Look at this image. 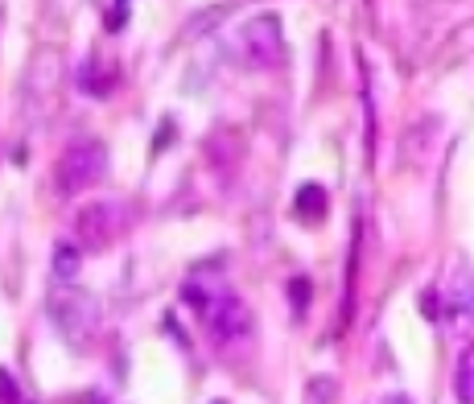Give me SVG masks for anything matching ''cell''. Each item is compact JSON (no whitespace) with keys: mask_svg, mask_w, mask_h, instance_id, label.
Returning a JSON list of instances; mask_svg holds the SVG:
<instances>
[{"mask_svg":"<svg viewBox=\"0 0 474 404\" xmlns=\"http://www.w3.org/2000/svg\"><path fill=\"white\" fill-rule=\"evenodd\" d=\"M50 317H54V326L62 330V338H67L75 351H83L99 330V301L91 298V293H78V289L62 285L59 293L50 298Z\"/></svg>","mask_w":474,"mask_h":404,"instance_id":"6da1fadb","label":"cell"},{"mask_svg":"<svg viewBox=\"0 0 474 404\" xmlns=\"http://www.w3.org/2000/svg\"><path fill=\"white\" fill-rule=\"evenodd\" d=\"M107 173V149L99 141H75L67 144V153L59 157V170H54V186L59 194H83L87 186L104 182Z\"/></svg>","mask_w":474,"mask_h":404,"instance_id":"7a4b0ae2","label":"cell"},{"mask_svg":"<svg viewBox=\"0 0 474 404\" xmlns=\"http://www.w3.org/2000/svg\"><path fill=\"white\" fill-rule=\"evenodd\" d=\"M235 46H240L243 67H272V62L285 54L281 21L272 17V13H260V17L243 21L240 33H235Z\"/></svg>","mask_w":474,"mask_h":404,"instance_id":"3957f363","label":"cell"},{"mask_svg":"<svg viewBox=\"0 0 474 404\" xmlns=\"http://www.w3.org/2000/svg\"><path fill=\"white\" fill-rule=\"evenodd\" d=\"M124 227H128L124 202H91L87 211L78 215V235H83L87 248H107Z\"/></svg>","mask_w":474,"mask_h":404,"instance_id":"277c9868","label":"cell"},{"mask_svg":"<svg viewBox=\"0 0 474 404\" xmlns=\"http://www.w3.org/2000/svg\"><path fill=\"white\" fill-rule=\"evenodd\" d=\"M227 298H232V289H227V280H223L219 272L198 269V272H190V277L182 280V301L194 309L198 322H206V317H211Z\"/></svg>","mask_w":474,"mask_h":404,"instance_id":"5b68a950","label":"cell"},{"mask_svg":"<svg viewBox=\"0 0 474 404\" xmlns=\"http://www.w3.org/2000/svg\"><path fill=\"white\" fill-rule=\"evenodd\" d=\"M442 317L450 330H466L474 317V277L466 269H454L442 285Z\"/></svg>","mask_w":474,"mask_h":404,"instance_id":"8992f818","label":"cell"},{"mask_svg":"<svg viewBox=\"0 0 474 404\" xmlns=\"http://www.w3.org/2000/svg\"><path fill=\"white\" fill-rule=\"evenodd\" d=\"M203 326H206V335L214 338V346H232V343H240V338L252 335V314H248V306L232 293V298L206 317Z\"/></svg>","mask_w":474,"mask_h":404,"instance_id":"52a82bcc","label":"cell"},{"mask_svg":"<svg viewBox=\"0 0 474 404\" xmlns=\"http://www.w3.org/2000/svg\"><path fill=\"white\" fill-rule=\"evenodd\" d=\"M50 272H54L59 285H75L78 272H83V248L75 240H59L50 252Z\"/></svg>","mask_w":474,"mask_h":404,"instance_id":"ba28073f","label":"cell"},{"mask_svg":"<svg viewBox=\"0 0 474 404\" xmlns=\"http://www.w3.org/2000/svg\"><path fill=\"white\" fill-rule=\"evenodd\" d=\"M293 207H297L301 219H322V211H326V190H322V186H314V182L301 186Z\"/></svg>","mask_w":474,"mask_h":404,"instance_id":"9c48e42d","label":"cell"},{"mask_svg":"<svg viewBox=\"0 0 474 404\" xmlns=\"http://www.w3.org/2000/svg\"><path fill=\"white\" fill-rule=\"evenodd\" d=\"M454 388H458V400L474 404V343L466 346L462 359H458V380H454Z\"/></svg>","mask_w":474,"mask_h":404,"instance_id":"30bf717a","label":"cell"},{"mask_svg":"<svg viewBox=\"0 0 474 404\" xmlns=\"http://www.w3.org/2000/svg\"><path fill=\"white\" fill-rule=\"evenodd\" d=\"M334 396H339V380L334 375H314L305 384V404H334Z\"/></svg>","mask_w":474,"mask_h":404,"instance_id":"8fae6325","label":"cell"},{"mask_svg":"<svg viewBox=\"0 0 474 404\" xmlns=\"http://www.w3.org/2000/svg\"><path fill=\"white\" fill-rule=\"evenodd\" d=\"M128 13H132V5H107L104 9V29L107 33H120V29L128 25Z\"/></svg>","mask_w":474,"mask_h":404,"instance_id":"7c38bea8","label":"cell"},{"mask_svg":"<svg viewBox=\"0 0 474 404\" xmlns=\"http://www.w3.org/2000/svg\"><path fill=\"white\" fill-rule=\"evenodd\" d=\"M305 298H310V285L297 277V280H293V301H297V314L305 309Z\"/></svg>","mask_w":474,"mask_h":404,"instance_id":"4fadbf2b","label":"cell"},{"mask_svg":"<svg viewBox=\"0 0 474 404\" xmlns=\"http://www.w3.org/2000/svg\"><path fill=\"white\" fill-rule=\"evenodd\" d=\"M379 404H413V400H408V396H400V392H392V396H384Z\"/></svg>","mask_w":474,"mask_h":404,"instance_id":"5bb4252c","label":"cell"},{"mask_svg":"<svg viewBox=\"0 0 474 404\" xmlns=\"http://www.w3.org/2000/svg\"><path fill=\"white\" fill-rule=\"evenodd\" d=\"M214 404H227V400H214Z\"/></svg>","mask_w":474,"mask_h":404,"instance_id":"9a60e30c","label":"cell"}]
</instances>
